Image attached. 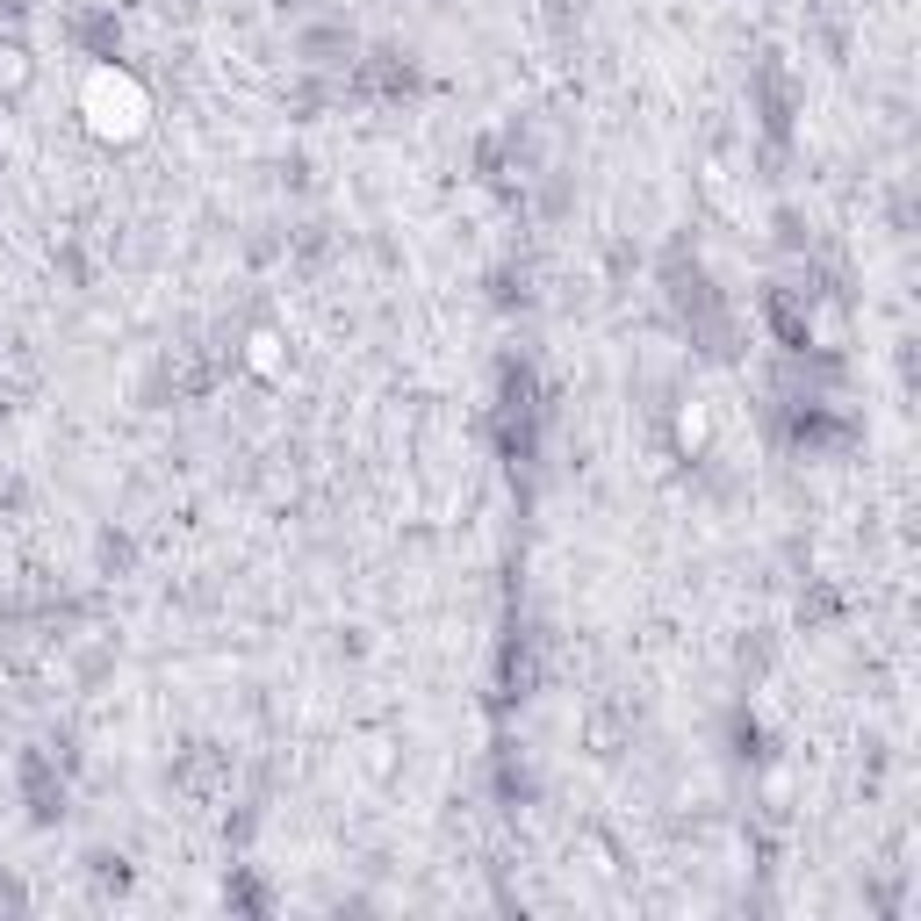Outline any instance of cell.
Masks as SVG:
<instances>
[{"label": "cell", "mask_w": 921, "mask_h": 921, "mask_svg": "<svg viewBox=\"0 0 921 921\" xmlns=\"http://www.w3.org/2000/svg\"><path fill=\"white\" fill-rule=\"evenodd\" d=\"M80 108H87L94 138H138L144 130V87L130 80V72H94Z\"/></svg>", "instance_id": "6da1fadb"}, {"label": "cell", "mask_w": 921, "mask_h": 921, "mask_svg": "<svg viewBox=\"0 0 921 921\" xmlns=\"http://www.w3.org/2000/svg\"><path fill=\"white\" fill-rule=\"evenodd\" d=\"M245 367L252 375H281V331H252L245 339Z\"/></svg>", "instance_id": "7a4b0ae2"}, {"label": "cell", "mask_w": 921, "mask_h": 921, "mask_svg": "<svg viewBox=\"0 0 921 921\" xmlns=\"http://www.w3.org/2000/svg\"><path fill=\"white\" fill-rule=\"evenodd\" d=\"M677 439H684V447H706V439H713V417H706V403H684V411H677Z\"/></svg>", "instance_id": "3957f363"}]
</instances>
